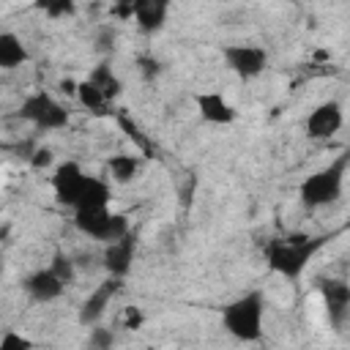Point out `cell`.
Segmentation results:
<instances>
[{
    "mask_svg": "<svg viewBox=\"0 0 350 350\" xmlns=\"http://www.w3.org/2000/svg\"><path fill=\"white\" fill-rule=\"evenodd\" d=\"M120 282H123V279L109 276L107 282H101L98 287H93V290L88 293V298H85L82 306H79V323H82V325H93V323H98V320L104 317V312H107L112 295L120 290Z\"/></svg>",
    "mask_w": 350,
    "mask_h": 350,
    "instance_id": "4fadbf2b",
    "label": "cell"
},
{
    "mask_svg": "<svg viewBox=\"0 0 350 350\" xmlns=\"http://www.w3.org/2000/svg\"><path fill=\"white\" fill-rule=\"evenodd\" d=\"M30 164H33L36 170H44V167H49V164H52V150H49V148H38V150L33 153Z\"/></svg>",
    "mask_w": 350,
    "mask_h": 350,
    "instance_id": "603a6c76",
    "label": "cell"
},
{
    "mask_svg": "<svg viewBox=\"0 0 350 350\" xmlns=\"http://www.w3.org/2000/svg\"><path fill=\"white\" fill-rule=\"evenodd\" d=\"M325 243H328L325 235H284V238H273L265 246L268 268L273 273L284 276V279H298Z\"/></svg>",
    "mask_w": 350,
    "mask_h": 350,
    "instance_id": "7a4b0ae2",
    "label": "cell"
},
{
    "mask_svg": "<svg viewBox=\"0 0 350 350\" xmlns=\"http://www.w3.org/2000/svg\"><path fill=\"white\" fill-rule=\"evenodd\" d=\"M88 112H93V115H104V112H109V107H112V98L90 79V77H85V79H79L77 82V96H74Z\"/></svg>",
    "mask_w": 350,
    "mask_h": 350,
    "instance_id": "2e32d148",
    "label": "cell"
},
{
    "mask_svg": "<svg viewBox=\"0 0 350 350\" xmlns=\"http://www.w3.org/2000/svg\"><path fill=\"white\" fill-rule=\"evenodd\" d=\"M262 320H265L262 290H249L232 298L221 309V328L238 342H257L262 336Z\"/></svg>",
    "mask_w": 350,
    "mask_h": 350,
    "instance_id": "3957f363",
    "label": "cell"
},
{
    "mask_svg": "<svg viewBox=\"0 0 350 350\" xmlns=\"http://www.w3.org/2000/svg\"><path fill=\"white\" fill-rule=\"evenodd\" d=\"M221 57L224 66L241 79H254L268 68V52L260 44H227Z\"/></svg>",
    "mask_w": 350,
    "mask_h": 350,
    "instance_id": "52a82bcc",
    "label": "cell"
},
{
    "mask_svg": "<svg viewBox=\"0 0 350 350\" xmlns=\"http://www.w3.org/2000/svg\"><path fill=\"white\" fill-rule=\"evenodd\" d=\"M60 90L68 96H77V82L74 79H60Z\"/></svg>",
    "mask_w": 350,
    "mask_h": 350,
    "instance_id": "cb8c5ba5",
    "label": "cell"
},
{
    "mask_svg": "<svg viewBox=\"0 0 350 350\" xmlns=\"http://www.w3.org/2000/svg\"><path fill=\"white\" fill-rule=\"evenodd\" d=\"M194 104H197V112L205 123H213V126H230L235 123L238 118V109L219 93V90H205V93H197L194 96Z\"/></svg>",
    "mask_w": 350,
    "mask_h": 350,
    "instance_id": "7c38bea8",
    "label": "cell"
},
{
    "mask_svg": "<svg viewBox=\"0 0 350 350\" xmlns=\"http://www.w3.org/2000/svg\"><path fill=\"white\" fill-rule=\"evenodd\" d=\"M172 3L175 0H139L131 16H134V22H137V27L142 33L153 36V33H159L167 25V16L172 11Z\"/></svg>",
    "mask_w": 350,
    "mask_h": 350,
    "instance_id": "5bb4252c",
    "label": "cell"
},
{
    "mask_svg": "<svg viewBox=\"0 0 350 350\" xmlns=\"http://www.w3.org/2000/svg\"><path fill=\"white\" fill-rule=\"evenodd\" d=\"M16 115L22 120H27L30 126H36L38 131H60L71 120L66 104H60L46 90H33L30 96H25V101L19 104V112Z\"/></svg>",
    "mask_w": 350,
    "mask_h": 350,
    "instance_id": "8992f818",
    "label": "cell"
},
{
    "mask_svg": "<svg viewBox=\"0 0 350 350\" xmlns=\"http://www.w3.org/2000/svg\"><path fill=\"white\" fill-rule=\"evenodd\" d=\"M11 347H33V342L27 339V336H22V334H16V331H5L3 336H0V350H11Z\"/></svg>",
    "mask_w": 350,
    "mask_h": 350,
    "instance_id": "44dd1931",
    "label": "cell"
},
{
    "mask_svg": "<svg viewBox=\"0 0 350 350\" xmlns=\"http://www.w3.org/2000/svg\"><path fill=\"white\" fill-rule=\"evenodd\" d=\"M345 123V109L339 101L328 98V101H320L304 120V131L309 139H331Z\"/></svg>",
    "mask_w": 350,
    "mask_h": 350,
    "instance_id": "ba28073f",
    "label": "cell"
},
{
    "mask_svg": "<svg viewBox=\"0 0 350 350\" xmlns=\"http://www.w3.org/2000/svg\"><path fill=\"white\" fill-rule=\"evenodd\" d=\"M345 178H347V153L336 156L328 167L312 172L304 178L298 186V200L304 208H325L336 202L345 191Z\"/></svg>",
    "mask_w": 350,
    "mask_h": 350,
    "instance_id": "277c9868",
    "label": "cell"
},
{
    "mask_svg": "<svg viewBox=\"0 0 350 350\" xmlns=\"http://www.w3.org/2000/svg\"><path fill=\"white\" fill-rule=\"evenodd\" d=\"M134 254H137V238H134L131 230H129L123 238L104 243L101 265H104V271H107L109 276H115V279H126V273L131 271Z\"/></svg>",
    "mask_w": 350,
    "mask_h": 350,
    "instance_id": "9c48e42d",
    "label": "cell"
},
{
    "mask_svg": "<svg viewBox=\"0 0 350 350\" xmlns=\"http://www.w3.org/2000/svg\"><path fill=\"white\" fill-rule=\"evenodd\" d=\"M88 77H90V79H93V82H96V85H98V88H101V90H104V93H107V96H109L112 101H115V98L120 96V88H123V85H120L118 74H115V71H112V68H109L107 63L96 66V68H93V71H90Z\"/></svg>",
    "mask_w": 350,
    "mask_h": 350,
    "instance_id": "ac0fdd59",
    "label": "cell"
},
{
    "mask_svg": "<svg viewBox=\"0 0 350 350\" xmlns=\"http://www.w3.org/2000/svg\"><path fill=\"white\" fill-rule=\"evenodd\" d=\"M25 293L33 298V301H38V304H52V301H57L63 293H66V282L46 265V268H38V271H33L27 279H25Z\"/></svg>",
    "mask_w": 350,
    "mask_h": 350,
    "instance_id": "8fae6325",
    "label": "cell"
},
{
    "mask_svg": "<svg viewBox=\"0 0 350 350\" xmlns=\"http://www.w3.org/2000/svg\"><path fill=\"white\" fill-rule=\"evenodd\" d=\"M36 8L49 19H68L77 14V0H36Z\"/></svg>",
    "mask_w": 350,
    "mask_h": 350,
    "instance_id": "d6986e66",
    "label": "cell"
},
{
    "mask_svg": "<svg viewBox=\"0 0 350 350\" xmlns=\"http://www.w3.org/2000/svg\"><path fill=\"white\" fill-rule=\"evenodd\" d=\"M74 227L98 243L118 241L131 230L129 219L123 213H115L109 205H93V208L74 211Z\"/></svg>",
    "mask_w": 350,
    "mask_h": 350,
    "instance_id": "5b68a950",
    "label": "cell"
},
{
    "mask_svg": "<svg viewBox=\"0 0 350 350\" xmlns=\"http://www.w3.org/2000/svg\"><path fill=\"white\" fill-rule=\"evenodd\" d=\"M320 293H323V306L325 314L331 320L334 328H342L350 317V287L345 279H323L320 282Z\"/></svg>",
    "mask_w": 350,
    "mask_h": 350,
    "instance_id": "30bf717a",
    "label": "cell"
},
{
    "mask_svg": "<svg viewBox=\"0 0 350 350\" xmlns=\"http://www.w3.org/2000/svg\"><path fill=\"white\" fill-rule=\"evenodd\" d=\"M27 60H30L27 44H25V41H22L16 33H11V30L0 33V71H14V68H22Z\"/></svg>",
    "mask_w": 350,
    "mask_h": 350,
    "instance_id": "9a60e30c",
    "label": "cell"
},
{
    "mask_svg": "<svg viewBox=\"0 0 350 350\" xmlns=\"http://www.w3.org/2000/svg\"><path fill=\"white\" fill-rule=\"evenodd\" d=\"M142 161L134 153H112L107 159V178L112 183H131L139 175Z\"/></svg>",
    "mask_w": 350,
    "mask_h": 350,
    "instance_id": "e0dca14e",
    "label": "cell"
},
{
    "mask_svg": "<svg viewBox=\"0 0 350 350\" xmlns=\"http://www.w3.org/2000/svg\"><path fill=\"white\" fill-rule=\"evenodd\" d=\"M49 268H52V271H55L66 284H71V282H74V276H77V265H74V260H71L68 254H63V252H57V254L52 257Z\"/></svg>",
    "mask_w": 350,
    "mask_h": 350,
    "instance_id": "ffe728a7",
    "label": "cell"
},
{
    "mask_svg": "<svg viewBox=\"0 0 350 350\" xmlns=\"http://www.w3.org/2000/svg\"><path fill=\"white\" fill-rule=\"evenodd\" d=\"M52 191H55V200L71 211L93 208V205H109V200H112L109 180L85 172L77 161H60L55 167Z\"/></svg>",
    "mask_w": 350,
    "mask_h": 350,
    "instance_id": "6da1fadb",
    "label": "cell"
},
{
    "mask_svg": "<svg viewBox=\"0 0 350 350\" xmlns=\"http://www.w3.org/2000/svg\"><path fill=\"white\" fill-rule=\"evenodd\" d=\"M137 3H139V0H112V11H115L120 19H131Z\"/></svg>",
    "mask_w": 350,
    "mask_h": 350,
    "instance_id": "7402d4cb",
    "label": "cell"
}]
</instances>
